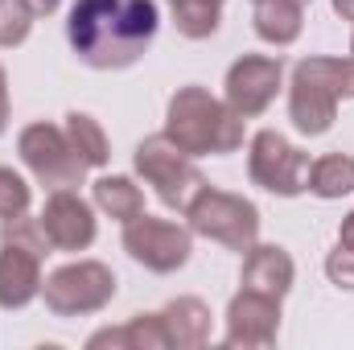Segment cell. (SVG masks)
Segmentation results:
<instances>
[{"instance_id": "cell-1", "label": "cell", "mask_w": 354, "mask_h": 350, "mask_svg": "<svg viewBox=\"0 0 354 350\" xmlns=\"http://www.w3.org/2000/svg\"><path fill=\"white\" fill-rule=\"evenodd\" d=\"M157 25V0H75L66 17V42L91 71H128L149 54Z\"/></svg>"}, {"instance_id": "cell-2", "label": "cell", "mask_w": 354, "mask_h": 350, "mask_svg": "<svg viewBox=\"0 0 354 350\" xmlns=\"http://www.w3.org/2000/svg\"><path fill=\"white\" fill-rule=\"evenodd\" d=\"M165 136L185 157H227L243 145V116L206 87H181L165 111Z\"/></svg>"}, {"instance_id": "cell-3", "label": "cell", "mask_w": 354, "mask_h": 350, "mask_svg": "<svg viewBox=\"0 0 354 350\" xmlns=\"http://www.w3.org/2000/svg\"><path fill=\"white\" fill-rule=\"evenodd\" d=\"M185 219H189L194 235H206V239H214V243H223L231 252H248L260 239V210H256V202H248L239 194H227V190L202 185V194L189 202Z\"/></svg>"}, {"instance_id": "cell-4", "label": "cell", "mask_w": 354, "mask_h": 350, "mask_svg": "<svg viewBox=\"0 0 354 350\" xmlns=\"http://www.w3.org/2000/svg\"><path fill=\"white\" fill-rule=\"evenodd\" d=\"M136 174L145 177V181L157 190V198H161L169 210H177V214H185L189 202H194V198L202 194V185H206V177L198 174V165L177 149L165 132L145 136V140L136 145Z\"/></svg>"}, {"instance_id": "cell-5", "label": "cell", "mask_w": 354, "mask_h": 350, "mask_svg": "<svg viewBox=\"0 0 354 350\" xmlns=\"http://www.w3.org/2000/svg\"><path fill=\"white\" fill-rule=\"evenodd\" d=\"M41 297H46V309L54 317H87V313H99L111 305L115 272L99 260L66 264L41 280Z\"/></svg>"}, {"instance_id": "cell-6", "label": "cell", "mask_w": 354, "mask_h": 350, "mask_svg": "<svg viewBox=\"0 0 354 350\" xmlns=\"http://www.w3.org/2000/svg\"><path fill=\"white\" fill-rule=\"evenodd\" d=\"M17 153H21V161L29 165V174L37 177L46 190H75V185H83V177H87V161L75 153L66 128H54V124H46V120L21 128Z\"/></svg>"}, {"instance_id": "cell-7", "label": "cell", "mask_w": 354, "mask_h": 350, "mask_svg": "<svg viewBox=\"0 0 354 350\" xmlns=\"http://www.w3.org/2000/svg\"><path fill=\"white\" fill-rule=\"evenodd\" d=\"M309 169H313L309 153H301L297 145H288L280 132L264 128V132L252 136L248 174H252V181L260 190L276 194V198H297V194L309 190Z\"/></svg>"}, {"instance_id": "cell-8", "label": "cell", "mask_w": 354, "mask_h": 350, "mask_svg": "<svg viewBox=\"0 0 354 350\" xmlns=\"http://www.w3.org/2000/svg\"><path fill=\"white\" fill-rule=\"evenodd\" d=\"M124 252L140 264V268H149L157 276H169V272L189 264L194 231L181 227V223H169V219L136 214L132 223H124Z\"/></svg>"}, {"instance_id": "cell-9", "label": "cell", "mask_w": 354, "mask_h": 350, "mask_svg": "<svg viewBox=\"0 0 354 350\" xmlns=\"http://www.w3.org/2000/svg\"><path fill=\"white\" fill-rule=\"evenodd\" d=\"M288 116H292L297 132H305V136H322V132L334 128V120H338V95L330 87V79L322 75L317 58L297 62L292 87H288Z\"/></svg>"}, {"instance_id": "cell-10", "label": "cell", "mask_w": 354, "mask_h": 350, "mask_svg": "<svg viewBox=\"0 0 354 350\" xmlns=\"http://www.w3.org/2000/svg\"><path fill=\"white\" fill-rule=\"evenodd\" d=\"M280 75L284 62L268 58V54H243L231 71H227V107L243 120L264 116L280 91Z\"/></svg>"}, {"instance_id": "cell-11", "label": "cell", "mask_w": 354, "mask_h": 350, "mask_svg": "<svg viewBox=\"0 0 354 350\" xmlns=\"http://www.w3.org/2000/svg\"><path fill=\"white\" fill-rule=\"evenodd\" d=\"M37 223H41L54 252H87L95 243V231H99L91 202H83L75 190H50Z\"/></svg>"}, {"instance_id": "cell-12", "label": "cell", "mask_w": 354, "mask_h": 350, "mask_svg": "<svg viewBox=\"0 0 354 350\" xmlns=\"http://www.w3.org/2000/svg\"><path fill=\"white\" fill-rule=\"evenodd\" d=\"M280 334V301L264 297V293H252V288H239L227 305V347H272Z\"/></svg>"}, {"instance_id": "cell-13", "label": "cell", "mask_w": 354, "mask_h": 350, "mask_svg": "<svg viewBox=\"0 0 354 350\" xmlns=\"http://www.w3.org/2000/svg\"><path fill=\"white\" fill-rule=\"evenodd\" d=\"M41 260L29 248L0 243V309H25L41 293Z\"/></svg>"}, {"instance_id": "cell-14", "label": "cell", "mask_w": 354, "mask_h": 350, "mask_svg": "<svg viewBox=\"0 0 354 350\" xmlns=\"http://www.w3.org/2000/svg\"><path fill=\"white\" fill-rule=\"evenodd\" d=\"M292 280H297V264H292V256H288L284 248H276V243H252V248H248V260H243V288L284 301L288 288H292Z\"/></svg>"}, {"instance_id": "cell-15", "label": "cell", "mask_w": 354, "mask_h": 350, "mask_svg": "<svg viewBox=\"0 0 354 350\" xmlns=\"http://www.w3.org/2000/svg\"><path fill=\"white\" fill-rule=\"evenodd\" d=\"M161 322H165L169 347H177V350H198V347L210 342V309L198 297H177V301H169L161 309Z\"/></svg>"}, {"instance_id": "cell-16", "label": "cell", "mask_w": 354, "mask_h": 350, "mask_svg": "<svg viewBox=\"0 0 354 350\" xmlns=\"http://www.w3.org/2000/svg\"><path fill=\"white\" fill-rule=\"evenodd\" d=\"M91 198H95V206H99L107 219H115V223H132L136 214H145V194H140V185H136L132 177H120V174L99 177V181L91 185Z\"/></svg>"}, {"instance_id": "cell-17", "label": "cell", "mask_w": 354, "mask_h": 350, "mask_svg": "<svg viewBox=\"0 0 354 350\" xmlns=\"http://www.w3.org/2000/svg\"><path fill=\"white\" fill-rule=\"evenodd\" d=\"M305 8L297 0H256V33L268 46H292L301 37Z\"/></svg>"}, {"instance_id": "cell-18", "label": "cell", "mask_w": 354, "mask_h": 350, "mask_svg": "<svg viewBox=\"0 0 354 350\" xmlns=\"http://www.w3.org/2000/svg\"><path fill=\"white\" fill-rule=\"evenodd\" d=\"M309 194H317L326 202L354 194V157H342V153L317 157L309 169Z\"/></svg>"}, {"instance_id": "cell-19", "label": "cell", "mask_w": 354, "mask_h": 350, "mask_svg": "<svg viewBox=\"0 0 354 350\" xmlns=\"http://www.w3.org/2000/svg\"><path fill=\"white\" fill-rule=\"evenodd\" d=\"M66 136H71L75 153L87 161V169L107 165L111 145H107V132L99 128V120H95V116H87V111H71V116H66Z\"/></svg>"}, {"instance_id": "cell-20", "label": "cell", "mask_w": 354, "mask_h": 350, "mask_svg": "<svg viewBox=\"0 0 354 350\" xmlns=\"http://www.w3.org/2000/svg\"><path fill=\"white\" fill-rule=\"evenodd\" d=\"M169 8H174L177 33L189 37V42H202V37H210L218 29L223 0H169Z\"/></svg>"}, {"instance_id": "cell-21", "label": "cell", "mask_w": 354, "mask_h": 350, "mask_svg": "<svg viewBox=\"0 0 354 350\" xmlns=\"http://www.w3.org/2000/svg\"><path fill=\"white\" fill-rule=\"evenodd\" d=\"M0 243L29 248V252H37V256H46V252H50V239H46L41 223H37V219H29L25 210H21V214H8V219H0Z\"/></svg>"}, {"instance_id": "cell-22", "label": "cell", "mask_w": 354, "mask_h": 350, "mask_svg": "<svg viewBox=\"0 0 354 350\" xmlns=\"http://www.w3.org/2000/svg\"><path fill=\"white\" fill-rule=\"evenodd\" d=\"M128 350H169V334H165V322L161 313H136L128 326Z\"/></svg>"}, {"instance_id": "cell-23", "label": "cell", "mask_w": 354, "mask_h": 350, "mask_svg": "<svg viewBox=\"0 0 354 350\" xmlns=\"http://www.w3.org/2000/svg\"><path fill=\"white\" fill-rule=\"evenodd\" d=\"M33 29V8L25 0H0V46H21Z\"/></svg>"}, {"instance_id": "cell-24", "label": "cell", "mask_w": 354, "mask_h": 350, "mask_svg": "<svg viewBox=\"0 0 354 350\" xmlns=\"http://www.w3.org/2000/svg\"><path fill=\"white\" fill-rule=\"evenodd\" d=\"M21 210H29V185H25L21 174H12V169L0 165V219L21 214Z\"/></svg>"}, {"instance_id": "cell-25", "label": "cell", "mask_w": 354, "mask_h": 350, "mask_svg": "<svg viewBox=\"0 0 354 350\" xmlns=\"http://www.w3.org/2000/svg\"><path fill=\"white\" fill-rule=\"evenodd\" d=\"M322 75L330 79V87L338 99H354V54L351 58H317Z\"/></svg>"}, {"instance_id": "cell-26", "label": "cell", "mask_w": 354, "mask_h": 350, "mask_svg": "<svg viewBox=\"0 0 354 350\" xmlns=\"http://www.w3.org/2000/svg\"><path fill=\"white\" fill-rule=\"evenodd\" d=\"M326 276H330L338 288L354 293V252H351V248H342V243H338V252H330V256H326Z\"/></svg>"}, {"instance_id": "cell-27", "label": "cell", "mask_w": 354, "mask_h": 350, "mask_svg": "<svg viewBox=\"0 0 354 350\" xmlns=\"http://www.w3.org/2000/svg\"><path fill=\"white\" fill-rule=\"evenodd\" d=\"M87 347H91V350H103V347L128 350V334H124V326H111V330H99V334H91Z\"/></svg>"}, {"instance_id": "cell-28", "label": "cell", "mask_w": 354, "mask_h": 350, "mask_svg": "<svg viewBox=\"0 0 354 350\" xmlns=\"http://www.w3.org/2000/svg\"><path fill=\"white\" fill-rule=\"evenodd\" d=\"M4 128H8V75L0 66V136H4Z\"/></svg>"}, {"instance_id": "cell-29", "label": "cell", "mask_w": 354, "mask_h": 350, "mask_svg": "<svg viewBox=\"0 0 354 350\" xmlns=\"http://www.w3.org/2000/svg\"><path fill=\"white\" fill-rule=\"evenodd\" d=\"M338 243H342V248H351V252H354V210L346 214V219H342V227H338Z\"/></svg>"}, {"instance_id": "cell-30", "label": "cell", "mask_w": 354, "mask_h": 350, "mask_svg": "<svg viewBox=\"0 0 354 350\" xmlns=\"http://www.w3.org/2000/svg\"><path fill=\"white\" fill-rule=\"evenodd\" d=\"M25 4L33 8V17H50V12H58L62 0H25Z\"/></svg>"}, {"instance_id": "cell-31", "label": "cell", "mask_w": 354, "mask_h": 350, "mask_svg": "<svg viewBox=\"0 0 354 350\" xmlns=\"http://www.w3.org/2000/svg\"><path fill=\"white\" fill-rule=\"evenodd\" d=\"M334 12H338L342 21H354V0H334Z\"/></svg>"}, {"instance_id": "cell-32", "label": "cell", "mask_w": 354, "mask_h": 350, "mask_svg": "<svg viewBox=\"0 0 354 350\" xmlns=\"http://www.w3.org/2000/svg\"><path fill=\"white\" fill-rule=\"evenodd\" d=\"M297 4H301V8H305V4H313V0H297Z\"/></svg>"}, {"instance_id": "cell-33", "label": "cell", "mask_w": 354, "mask_h": 350, "mask_svg": "<svg viewBox=\"0 0 354 350\" xmlns=\"http://www.w3.org/2000/svg\"><path fill=\"white\" fill-rule=\"evenodd\" d=\"M351 54H354V37H351Z\"/></svg>"}, {"instance_id": "cell-34", "label": "cell", "mask_w": 354, "mask_h": 350, "mask_svg": "<svg viewBox=\"0 0 354 350\" xmlns=\"http://www.w3.org/2000/svg\"><path fill=\"white\" fill-rule=\"evenodd\" d=\"M252 4H256V0H252Z\"/></svg>"}]
</instances>
